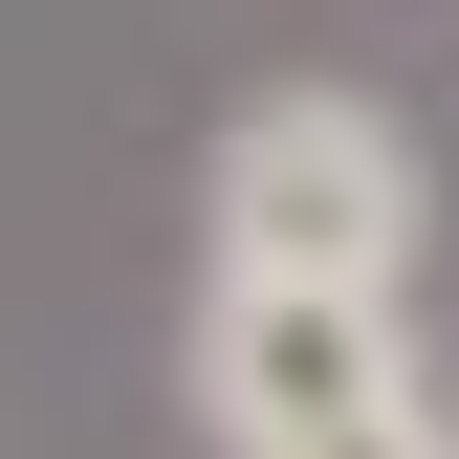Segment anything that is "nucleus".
Here are the masks:
<instances>
[{"mask_svg":"<svg viewBox=\"0 0 459 459\" xmlns=\"http://www.w3.org/2000/svg\"><path fill=\"white\" fill-rule=\"evenodd\" d=\"M197 241L241 284H416V132L372 88H263L197 176Z\"/></svg>","mask_w":459,"mask_h":459,"instance_id":"nucleus-1","label":"nucleus"},{"mask_svg":"<svg viewBox=\"0 0 459 459\" xmlns=\"http://www.w3.org/2000/svg\"><path fill=\"white\" fill-rule=\"evenodd\" d=\"M372 394H416V307L394 284H241V263H197V416H219V459H263L307 416H372Z\"/></svg>","mask_w":459,"mask_h":459,"instance_id":"nucleus-2","label":"nucleus"},{"mask_svg":"<svg viewBox=\"0 0 459 459\" xmlns=\"http://www.w3.org/2000/svg\"><path fill=\"white\" fill-rule=\"evenodd\" d=\"M263 459H459L437 394H372V416H307V437H263Z\"/></svg>","mask_w":459,"mask_h":459,"instance_id":"nucleus-3","label":"nucleus"}]
</instances>
